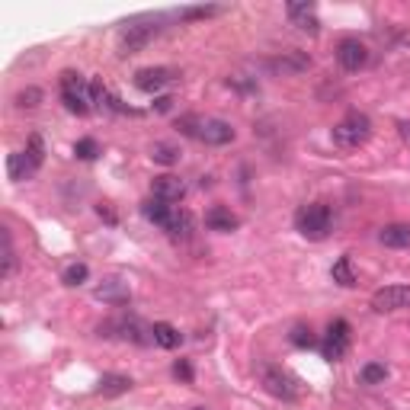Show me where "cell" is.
I'll return each mask as SVG.
<instances>
[{"instance_id": "13", "label": "cell", "mask_w": 410, "mask_h": 410, "mask_svg": "<svg viewBox=\"0 0 410 410\" xmlns=\"http://www.w3.org/2000/svg\"><path fill=\"white\" fill-rule=\"evenodd\" d=\"M205 228L218 231V234H231V231L241 228V218L231 209H224V205H212V209L205 212Z\"/></svg>"}, {"instance_id": "3", "label": "cell", "mask_w": 410, "mask_h": 410, "mask_svg": "<svg viewBox=\"0 0 410 410\" xmlns=\"http://www.w3.org/2000/svg\"><path fill=\"white\" fill-rule=\"evenodd\" d=\"M330 138H334L337 147H346V151L362 147L368 138H372V119H368L366 112H349L343 122H337V126H334Z\"/></svg>"}, {"instance_id": "20", "label": "cell", "mask_w": 410, "mask_h": 410, "mask_svg": "<svg viewBox=\"0 0 410 410\" xmlns=\"http://www.w3.org/2000/svg\"><path fill=\"white\" fill-rule=\"evenodd\" d=\"M330 276H334L337 285H343V289H353L359 279H356V270H353V260L349 257H340L334 263V270H330Z\"/></svg>"}, {"instance_id": "32", "label": "cell", "mask_w": 410, "mask_h": 410, "mask_svg": "<svg viewBox=\"0 0 410 410\" xmlns=\"http://www.w3.org/2000/svg\"><path fill=\"white\" fill-rule=\"evenodd\" d=\"M174 375L180 378V382L189 385V382H193V366H189L186 359H176V362H174Z\"/></svg>"}, {"instance_id": "12", "label": "cell", "mask_w": 410, "mask_h": 410, "mask_svg": "<svg viewBox=\"0 0 410 410\" xmlns=\"http://www.w3.org/2000/svg\"><path fill=\"white\" fill-rule=\"evenodd\" d=\"M93 295H97L100 301H106V305H128L132 301V289H128V282H122V279H103V282L93 289Z\"/></svg>"}, {"instance_id": "27", "label": "cell", "mask_w": 410, "mask_h": 410, "mask_svg": "<svg viewBox=\"0 0 410 410\" xmlns=\"http://www.w3.org/2000/svg\"><path fill=\"white\" fill-rule=\"evenodd\" d=\"M42 97L45 93L39 90V87H23V90L13 97V103H16V109H35V106L42 103Z\"/></svg>"}, {"instance_id": "14", "label": "cell", "mask_w": 410, "mask_h": 410, "mask_svg": "<svg viewBox=\"0 0 410 410\" xmlns=\"http://www.w3.org/2000/svg\"><path fill=\"white\" fill-rule=\"evenodd\" d=\"M141 215H145L147 222H154L157 228L167 231L170 224H174V218H176V205H170V202H160V199H147L145 205H141Z\"/></svg>"}, {"instance_id": "34", "label": "cell", "mask_w": 410, "mask_h": 410, "mask_svg": "<svg viewBox=\"0 0 410 410\" xmlns=\"http://www.w3.org/2000/svg\"><path fill=\"white\" fill-rule=\"evenodd\" d=\"M97 212H100V218H106V222H109V224H116V212H112L109 205H100Z\"/></svg>"}, {"instance_id": "23", "label": "cell", "mask_w": 410, "mask_h": 410, "mask_svg": "<svg viewBox=\"0 0 410 410\" xmlns=\"http://www.w3.org/2000/svg\"><path fill=\"white\" fill-rule=\"evenodd\" d=\"M16 272V251H13V237L4 228V266H0V279H10Z\"/></svg>"}, {"instance_id": "33", "label": "cell", "mask_w": 410, "mask_h": 410, "mask_svg": "<svg viewBox=\"0 0 410 410\" xmlns=\"http://www.w3.org/2000/svg\"><path fill=\"white\" fill-rule=\"evenodd\" d=\"M170 106H174V100H170V97H157V100H154V109H157V112H167Z\"/></svg>"}, {"instance_id": "11", "label": "cell", "mask_w": 410, "mask_h": 410, "mask_svg": "<svg viewBox=\"0 0 410 410\" xmlns=\"http://www.w3.org/2000/svg\"><path fill=\"white\" fill-rule=\"evenodd\" d=\"M174 77H176V71H170V68H141L135 74V87L145 93H157L167 84H174Z\"/></svg>"}, {"instance_id": "18", "label": "cell", "mask_w": 410, "mask_h": 410, "mask_svg": "<svg viewBox=\"0 0 410 410\" xmlns=\"http://www.w3.org/2000/svg\"><path fill=\"white\" fill-rule=\"evenodd\" d=\"M7 174H10V180H13V183H23V180H29V176L35 174V167L29 164L26 151L10 154V157H7Z\"/></svg>"}, {"instance_id": "25", "label": "cell", "mask_w": 410, "mask_h": 410, "mask_svg": "<svg viewBox=\"0 0 410 410\" xmlns=\"http://www.w3.org/2000/svg\"><path fill=\"white\" fill-rule=\"evenodd\" d=\"M151 160L154 164H164V167H174V164H180V151H176L174 145H154L151 147Z\"/></svg>"}, {"instance_id": "29", "label": "cell", "mask_w": 410, "mask_h": 410, "mask_svg": "<svg viewBox=\"0 0 410 410\" xmlns=\"http://www.w3.org/2000/svg\"><path fill=\"white\" fill-rule=\"evenodd\" d=\"M289 340L295 343V346H301V349H311V346H318V337L311 334V327H292V334H289Z\"/></svg>"}, {"instance_id": "31", "label": "cell", "mask_w": 410, "mask_h": 410, "mask_svg": "<svg viewBox=\"0 0 410 410\" xmlns=\"http://www.w3.org/2000/svg\"><path fill=\"white\" fill-rule=\"evenodd\" d=\"M74 154H77V157H80V160H97L100 145H97V141H93V138H80V141H77V145H74Z\"/></svg>"}, {"instance_id": "7", "label": "cell", "mask_w": 410, "mask_h": 410, "mask_svg": "<svg viewBox=\"0 0 410 410\" xmlns=\"http://www.w3.org/2000/svg\"><path fill=\"white\" fill-rule=\"evenodd\" d=\"M266 68H270L272 74H282V77H295V74H305V71L311 68V58H308L305 52L292 49V52H282V55L270 58V61H266Z\"/></svg>"}, {"instance_id": "26", "label": "cell", "mask_w": 410, "mask_h": 410, "mask_svg": "<svg viewBox=\"0 0 410 410\" xmlns=\"http://www.w3.org/2000/svg\"><path fill=\"white\" fill-rule=\"evenodd\" d=\"M167 234L170 237H183V241H186V237L193 234V215H189L186 209H176V218H174V224L167 228Z\"/></svg>"}, {"instance_id": "24", "label": "cell", "mask_w": 410, "mask_h": 410, "mask_svg": "<svg viewBox=\"0 0 410 410\" xmlns=\"http://www.w3.org/2000/svg\"><path fill=\"white\" fill-rule=\"evenodd\" d=\"M87 279H90V266L87 263H71V266H64V272H61V282L64 285H84Z\"/></svg>"}, {"instance_id": "30", "label": "cell", "mask_w": 410, "mask_h": 410, "mask_svg": "<svg viewBox=\"0 0 410 410\" xmlns=\"http://www.w3.org/2000/svg\"><path fill=\"white\" fill-rule=\"evenodd\" d=\"M224 7H189L180 10V20H209V16H218Z\"/></svg>"}, {"instance_id": "19", "label": "cell", "mask_w": 410, "mask_h": 410, "mask_svg": "<svg viewBox=\"0 0 410 410\" xmlns=\"http://www.w3.org/2000/svg\"><path fill=\"white\" fill-rule=\"evenodd\" d=\"M132 378L128 375H103L100 378V388H97V394H103V397H119V394H126V391H132Z\"/></svg>"}, {"instance_id": "17", "label": "cell", "mask_w": 410, "mask_h": 410, "mask_svg": "<svg viewBox=\"0 0 410 410\" xmlns=\"http://www.w3.org/2000/svg\"><path fill=\"white\" fill-rule=\"evenodd\" d=\"M151 340L157 343L160 349H176L183 343V334L176 330L174 324H164V320H160V324L151 327Z\"/></svg>"}, {"instance_id": "1", "label": "cell", "mask_w": 410, "mask_h": 410, "mask_svg": "<svg viewBox=\"0 0 410 410\" xmlns=\"http://www.w3.org/2000/svg\"><path fill=\"white\" fill-rule=\"evenodd\" d=\"M295 228L308 241H324L330 234V228H334V212L324 202H308V205L299 209V215H295Z\"/></svg>"}, {"instance_id": "5", "label": "cell", "mask_w": 410, "mask_h": 410, "mask_svg": "<svg viewBox=\"0 0 410 410\" xmlns=\"http://www.w3.org/2000/svg\"><path fill=\"white\" fill-rule=\"evenodd\" d=\"M410 308V285H385L372 295V311L378 314H394Z\"/></svg>"}, {"instance_id": "15", "label": "cell", "mask_w": 410, "mask_h": 410, "mask_svg": "<svg viewBox=\"0 0 410 410\" xmlns=\"http://www.w3.org/2000/svg\"><path fill=\"white\" fill-rule=\"evenodd\" d=\"M285 10H289V20H292L301 32H311L314 35L320 29V20L314 16V4H289Z\"/></svg>"}, {"instance_id": "28", "label": "cell", "mask_w": 410, "mask_h": 410, "mask_svg": "<svg viewBox=\"0 0 410 410\" xmlns=\"http://www.w3.org/2000/svg\"><path fill=\"white\" fill-rule=\"evenodd\" d=\"M26 157H29V164H32L35 170L42 167V160H45V141H42V135H29Z\"/></svg>"}, {"instance_id": "2", "label": "cell", "mask_w": 410, "mask_h": 410, "mask_svg": "<svg viewBox=\"0 0 410 410\" xmlns=\"http://www.w3.org/2000/svg\"><path fill=\"white\" fill-rule=\"evenodd\" d=\"M257 375L263 382V388L270 391L272 397L279 401H299L301 397V385L295 375H289L282 366H272V362H260L257 366Z\"/></svg>"}, {"instance_id": "10", "label": "cell", "mask_w": 410, "mask_h": 410, "mask_svg": "<svg viewBox=\"0 0 410 410\" xmlns=\"http://www.w3.org/2000/svg\"><path fill=\"white\" fill-rule=\"evenodd\" d=\"M234 126L231 122H224V119H202V128H199V141H205V145H231L234 141Z\"/></svg>"}, {"instance_id": "4", "label": "cell", "mask_w": 410, "mask_h": 410, "mask_svg": "<svg viewBox=\"0 0 410 410\" xmlns=\"http://www.w3.org/2000/svg\"><path fill=\"white\" fill-rule=\"evenodd\" d=\"M160 20H138V23H126L122 32H119V55H138L141 49L154 42V35H160Z\"/></svg>"}, {"instance_id": "36", "label": "cell", "mask_w": 410, "mask_h": 410, "mask_svg": "<svg viewBox=\"0 0 410 410\" xmlns=\"http://www.w3.org/2000/svg\"><path fill=\"white\" fill-rule=\"evenodd\" d=\"M193 410H209V407H193Z\"/></svg>"}, {"instance_id": "6", "label": "cell", "mask_w": 410, "mask_h": 410, "mask_svg": "<svg viewBox=\"0 0 410 410\" xmlns=\"http://www.w3.org/2000/svg\"><path fill=\"white\" fill-rule=\"evenodd\" d=\"M324 359H330V362H340L343 356H346V349H349V324L343 318H337V320H330V327H327V340H324Z\"/></svg>"}, {"instance_id": "8", "label": "cell", "mask_w": 410, "mask_h": 410, "mask_svg": "<svg viewBox=\"0 0 410 410\" xmlns=\"http://www.w3.org/2000/svg\"><path fill=\"white\" fill-rule=\"evenodd\" d=\"M337 61H340L343 71L356 74V71H362L368 64V49L359 39H343V42L337 45Z\"/></svg>"}, {"instance_id": "21", "label": "cell", "mask_w": 410, "mask_h": 410, "mask_svg": "<svg viewBox=\"0 0 410 410\" xmlns=\"http://www.w3.org/2000/svg\"><path fill=\"white\" fill-rule=\"evenodd\" d=\"M385 378H388V366H385V362H366V366L359 368L362 385H385Z\"/></svg>"}, {"instance_id": "9", "label": "cell", "mask_w": 410, "mask_h": 410, "mask_svg": "<svg viewBox=\"0 0 410 410\" xmlns=\"http://www.w3.org/2000/svg\"><path fill=\"white\" fill-rule=\"evenodd\" d=\"M151 193H154V199H160V202H180L183 195H186V183L180 180V176H174V174H160V176H154L151 180Z\"/></svg>"}, {"instance_id": "22", "label": "cell", "mask_w": 410, "mask_h": 410, "mask_svg": "<svg viewBox=\"0 0 410 410\" xmlns=\"http://www.w3.org/2000/svg\"><path fill=\"white\" fill-rule=\"evenodd\" d=\"M58 84H61V93H90V84L77 71H61Z\"/></svg>"}, {"instance_id": "35", "label": "cell", "mask_w": 410, "mask_h": 410, "mask_svg": "<svg viewBox=\"0 0 410 410\" xmlns=\"http://www.w3.org/2000/svg\"><path fill=\"white\" fill-rule=\"evenodd\" d=\"M401 135H404V141H410V126H401Z\"/></svg>"}, {"instance_id": "16", "label": "cell", "mask_w": 410, "mask_h": 410, "mask_svg": "<svg viewBox=\"0 0 410 410\" xmlns=\"http://www.w3.org/2000/svg\"><path fill=\"white\" fill-rule=\"evenodd\" d=\"M378 241L391 251H404V247H410V224H385L378 231Z\"/></svg>"}]
</instances>
